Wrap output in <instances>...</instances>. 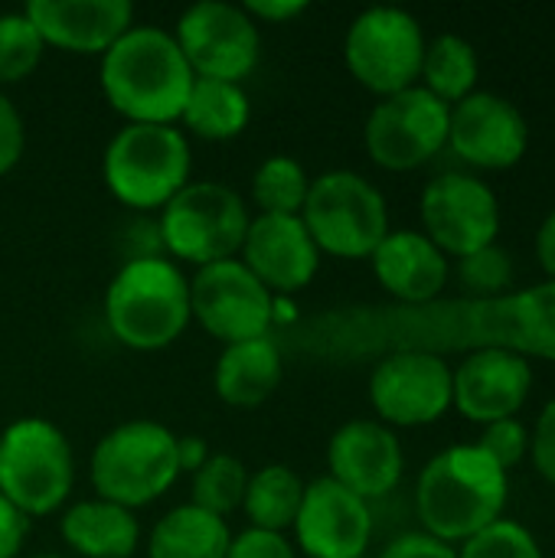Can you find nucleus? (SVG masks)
<instances>
[{
  "mask_svg": "<svg viewBox=\"0 0 555 558\" xmlns=\"http://www.w3.org/2000/svg\"><path fill=\"white\" fill-rule=\"evenodd\" d=\"M327 343L340 356L366 360L402 350L468 356L500 350L555 363V281L497 298H438L425 307H376L340 314L327 324Z\"/></svg>",
  "mask_w": 555,
  "mask_h": 558,
  "instance_id": "1",
  "label": "nucleus"
},
{
  "mask_svg": "<svg viewBox=\"0 0 555 558\" xmlns=\"http://www.w3.org/2000/svg\"><path fill=\"white\" fill-rule=\"evenodd\" d=\"M98 82L108 105L128 124H177L196 75L173 33L134 23L101 56Z\"/></svg>",
  "mask_w": 555,
  "mask_h": 558,
  "instance_id": "2",
  "label": "nucleus"
},
{
  "mask_svg": "<svg viewBox=\"0 0 555 558\" xmlns=\"http://www.w3.org/2000/svg\"><path fill=\"white\" fill-rule=\"evenodd\" d=\"M507 500L510 474L500 471L478 445H451L438 451L415 481L422 533L455 549L504 520Z\"/></svg>",
  "mask_w": 555,
  "mask_h": 558,
  "instance_id": "3",
  "label": "nucleus"
},
{
  "mask_svg": "<svg viewBox=\"0 0 555 558\" xmlns=\"http://www.w3.org/2000/svg\"><path fill=\"white\" fill-rule=\"evenodd\" d=\"M105 324L134 353L167 350L193 324L190 278L167 255H131L105 291Z\"/></svg>",
  "mask_w": 555,
  "mask_h": 558,
  "instance_id": "4",
  "label": "nucleus"
},
{
  "mask_svg": "<svg viewBox=\"0 0 555 558\" xmlns=\"http://www.w3.org/2000/svg\"><path fill=\"white\" fill-rule=\"evenodd\" d=\"M180 438L150 418L114 425L88 458V481L98 500L141 510L160 500L180 477Z\"/></svg>",
  "mask_w": 555,
  "mask_h": 558,
  "instance_id": "5",
  "label": "nucleus"
},
{
  "mask_svg": "<svg viewBox=\"0 0 555 558\" xmlns=\"http://www.w3.org/2000/svg\"><path fill=\"white\" fill-rule=\"evenodd\" d=\"M193 173V150L177 124H124L105 147L101 180L128 209H164Z\"/></svg>",
  "mask_w": 555,
  "mask_h": 558,
  "instance_id": "6",
  "label": "nucleus"
},
{
  "mask_svg": "<svg viewBox=\"0 0 555 558\" xmlns=\"http://www.w3.org/2000/svg\"><path fill=\"white\" fill-rule=\"evenodd\" d=\"M75 487V454L62 428L26 415L0 432V497L26 520L62 510Z\"/></svg>",
  "mask_w": 555,
  "mask_h": 558,
  "instance_id": "7",
  "label": "nucleus"
},
{
  "mask_svg": "<svg viewBox=\"0 0 555 558\" xmlns=\"http://www.w3.org/2000/svg\"><path fill=\"white\" fill-rule=\"evenodd\" d=\"M245 199L219 180H190L157 219V239L170 262L193 268L239 258L249 232Z\"/></svg>",
  "mask_w": 555,
  "mask_h": 558,
  "instance_id": "8",
  "label": "nucleus"
},
{
  "mask_svg": "<svg viewBox=\"0 0 555 558\" xmlns=\"http://www.w3.org/2000/svg\"><path fill=\"white\" fill-rule=\"evenodd\" d=\"M301 222L321 255L363 262L389 235V203L363 173L327 170L311 180Z\"/></svg>",
  "mask_w": 555,
  "mask_h": 558,
  "instance_id": "9",
  "label": "nucleus"
},
{
  "mask_svg": "<svg viewBox=\"0 0 555 558\" xmlns=\"http://www.w3.org/2000/svg\"><path fill=\"white\" fill-rule=\"evenodd\" d=\"M425 46L429 39L415 13L402 7H370L347 26L343 62L366 92L389 98L419 85Z\"/></svg>",
  "mask_w": 555,
  "mask_h": 558,
  "instance_id": "10",
  "label": "nucleus"
},
{
  "mask_svg": "<svg viewBox=\"0 0 555 558\" xmlns=\"http://www.w3.org/2000/svg\"><path fill=\"white\" fill-rule=\"evenodd\" d=\"M173 39L196 78L242 85L262 59V29L239 7L226 0H203L177 16Z\"/></svg>",
  "mask_w": 555,
  "mask_h": 558,
  "instance_id": "11",
  "label": "nucleus"
},
{
  "mask_svg": "<svg viewBox=\"0 0 555 558\" xmlns=\"http://www.w3.org/2000/svg\"><path fill=\"white\" fill-rule=\"evenodd\" d=\"M451 108L422 85L379 98L363 128L366 154L389 173H409L432 163L448 147Z\"/></svg>",
  "mask_w": 555,
  "mask_h": 558,
  "instance_id": "12",
  "label": "nucleus"
},
{
  "mask_svg": "<svg viewBox=\"0 0 555 558\" xmlns=\"http://www.w3.org/2000/svg\"><path fill=\"white\" fill-rule=\"evenodd\" d=\"M419 216L422 232L455 262L497 245L504 226L500 199L491 183L464 170H448L429 180L419 196Z\"/></svg>",
  "mask_w": 555,
  "mask_h": 558,
  "instance_id": "13",
  "label": "nucleus"
},
{
  "mask_svg": "<svg viewBox=\"0 0 555 558\" xmlns=\"http://www.w3.org/2000/svg\"><path fill=\"white\" fill-rule=\"evenodd\" d=\"M366 392L376 422L393 432L425 428L451 412V366L435 353H386L376 360Z\"/></svg>",
  "mask_w": 555,
  "mask_h": 558,
  "instance_id": "14",
  "label": "nucleus"
},
{
  "mask_svg": "<svg viewBox=\"0 0 555 558\" xmlns=\"http://www.w3.org/2000/svg\"><path fill=\"white\" fill-rule=\"evenodd\" d=\"M275 294L239 262H213L190 278L193 320L222 347L268 337Z\"/></svg>",
  "mask_w": 555,
  "mask_h": 558,
  "instance_id": "15",
  "label": "nucleus"
},
{
  "mask_svg": "<svg viewBox=\"0 0 555 558\" xmlns=\"http://www.w3.org/2000/svg\"><path fill=\"white\" fill-rule=\"evenodd\" d=\"M448 147L474 170H514L530 150V121L500 92H474L451 105Z\"/></svg>",
  "mask_w": 555,
  "mask_h": 558,
  "instance_id": "16",
  "label": "nucleus"
},
{
  "mask_svg": "<svg viewBox=\"0 0 555 558\" xmlns=\"http://www.w3.org/2000/svg\"><path fill=\"white\" fill-rule=\"evenodd\" d=\"M294 549L307 558H366L373 539V510L330 477L304 484L294 520Z\"/></svg>",
  "mask_w": 555,
  "mask_h": 558,
  "instance_id": "17",
  "label": "nucleus"
},
{
  "mask_svg": "<svg viewBox=\"0 0 555 558\" xmlns=\"http://www.w3.org/2000/svg\"><path fill=\"white\" fill-rule=\"evenodd\" d=\"M536 386L533 363L500 350H481L461 356L451 366V409L474 425H494L517 418Z\"/></svg>",
  "mask_w": 555,
  "mask_h": 558,
  "instance_id": "18",
  "label": "nucleus"
},
{
  "mask_svg": "<svg viewBox=\"0 0 555 558\" xmlns=\"http://www.w3.org/2000/svg\"><path fill=\"white\" fill-rule=\"evenodd\" d=\"M327 471L330 481L370 504L399 487L406 474V451L389 425L376 418H353L334 432L327 445Z\"/></svg>",
  "mask_w": 555,
  "mask_h": 558,
  "instance_id": "19",
  "label": "nucleus"
},
{
  "mask_svg": "<svg viewBox=\"0 0 555 558\" xmlns=\"http://www.w3.org/2000/svg\"><path fill=\"white\" fill-rule=\"evenodd\" d=\"M239 262L278 298L304 291L321 271V252L301 216H255Z\"/></svg>",
  "mask_w": 555,
  "mask_h": 558,
  "instance_id": "20",
  "label": "nucleus"
},
{
  "mask_svg": "<svg viewBox=\"0 0 555 558\" xmlns=\"http://www.w3.org/2000/svg\"><path fill=\"white\" fill-rule=\"evenodd\" d=\"M23 13L39 29L46 49L56 46L79 56H105L134 26L128 0H29Z\"/></svg>",
  "mask_w": 555,
  "mask_h": 558,
  "instance_id": "21",
  "label": "nucleus"
},
{
  "mask_svg": "<svg viewBox=\"0 0 555 558\" xmlns=\"http://www.w3.org/2000/svg\"><path fill=\"white\" fill-rule=\"evenodd\" d=\"M370 265L396 307H425L445 298L451 281V258L422 229H389Z\"/></svg>",
  "mask_w": 555,
  "mask_h": 558,
  "instance_id": "22",
  "label": "nucleus"
},
{
  "mask_svg": "<svg viewBox=\"0 0 555 558\" xmlns=\"http://www.w3.org/2000/svg\"><path fill=\"white\" fill-rule=\"evenodd\" d=\"M281 376H285V363L278 343L272 337H258V340L222 347L213 369V386L226 405L255 409L275 396Z\"/></svg>",
  "mask_w": 555,
  "mask_h": 558,
  "instance_id": "23",
  "label": "nucleus"
},
{
  "mask_svg": "<svg viewBox=\"0 0 555 558\" xmlns=\"http://www.w3.org/2000/svg\"><path fill=\"white\" fill-rule=\"evenodd\" d=\"M59 536L79 558H131L141 543V526L131 510L92 497L62 513Z\"/></svg>",
  "mask_w": 555,
  "mask_h": 558,
  "instance_id": "24",
  "label": "nucleus"
},
{
  "mask_svg": "<svg viewBox=\"0 0 555 558\" xmlns=\"http://www.w3.org/2000/svg\"><path fill=\"white\" fill-rule=\"evenodd\" d=\"M229 543L232 530L226 520L183 504L154 523L147 536V558H226Z\"/></svg>",
  "mask_w": 555,
  "mask_h": 558,
  "instance_id": "25",
  "label": "nucleus"
},
{
  "mask_svg": "<svg viewBox=\"0 0 555 558\" xmlns=\"http://www.w3.org/2000/svg\"><path fill=\"white\" fill-rule=\"evenodd\" d=\"M249 118H252V101L242 85L196 78L183 105L180 124L183 134L203 141H232L249 128Z\"/></svg>",
  "mask_w": 555,
  "mask_h": 558,
  "instance_id": "26",
  "label": "nucleus"
},
{
  "mask_svg": "<svg viewBox=\"0 0 555 558\" xmlns=\"http://www.w3.org/2000/svg\"><path fill=\"white\" fill-rule=\"evenodd\" d=\"M478 78H481V56L474 43H468L458 33H442L429 39L422 75H419V85L425 92H432L438 101L451 108L478 92Z\"/></svg>",
  "mask_w": 555,
  "mask_h": 558,
  "instance_id": "27",
  "label": "nucleus"
},
{
  "mask_svg": "<svg viewBox=\"0 0 555 558\" xmlns=\"http://www.w3.org/2000/svg\"><path fill=\"white\" fill-rule=\"evenodd\" d=\"M304 500V484L288 464H265L255 474H249L242 513L252 530L265 533H288L298 520Z\"/></svg>",
  "mask_w": 555,
  "mask_h": 558,
  "instance_id": "28",
  "label": "nucleus"
},
{
  "mask_svg": "<svg viewBox=\"0 0 555 558\" xmlns=\"http://www.w3.org/2000/svg\"><path fill=\"white\" fill-rule=\"evenodd\" d=\"M307 190V170L288 154L262 160L252 173V199L258 206V216H301Z\"/></svg>",
  "mask_w": 555,
  "mask_h": 558,
  "instance_id": "29",
  "label": "nucleus"
},
{
  "mask_svg": "<svg viewBox=\"0 0 555 558\" xmlns=\"http://www.w3.org/2000/svg\"><path fill=\"white\" fill-rule=\"evenodd\" d=\"M249 487V471L232 454H209V461L193 474V507L226 520L242 510Z\"/></svg>",
  "mask_w": 555,
  "mask_h": 558,
  "instance_id": "30",
  "label": "nucleus"
},
{
  "mask_svg": "<svg viewBox=\"0 0 555 558\" xmlns=\"http://www.w3.org/2000/svg\"><path fill=\"white\" fill-rule=\"evenodd\" d=\"M43 52L46 43L23 10L0 13V85H16L29 78L43 62Z\"/></svg>",
  "mask_w": 555,
  "mask_h": 558,
  "instance_id": "31",
  "label": "nucleus"
},
{
  "mask_svg": "<svg viewBox=\"0 0 555 558\" xmlns=\"http://www.w3.org/2000/svg\"><path fill=\"white\" fill-rule=\"evenodd\" d=\"M455 278L461 284V298H497L514 291L517 265L504 245H487L474 255L455 262Z\"/></svg>",
  "mask_w": 555,
  "mask_h": 558,
  "instance_id": "32",
  "label": "nucleus"
},
{
  "mask_svg": "<svg viewBox=\"0 0 555 558\" xmlns=\"http://www.w3.org/2000/svg\"><path fill=\"white\" fill-rule=\"evenodd\" d=\"M458 558H543V549L530 526L504 517L468 543H461Z\"/></svg>",
  "mask_w": 555,
  "mask_h": 558,
  "instance_id": "33",
  "label": "nucleus"
},
{
  "mask_svg": "<svg viewBox=\"0 0 555 558\" xmlns=\"http://www.w3.org/2000/svg\"><path fill=\"white\" fill-rule=\"evenodd\" d=\"M500 471H514L517 464H523L530 458V428L520 418H504L494 425L481 428V438L474 441Z\"/></svg>",
  "mask_w": 555,
  "mask_h": 558,
  "instance_id": "34",
  "label": "nucleus"
},
{
  "mask_svg": "<svg viewBox=\"0 0 555 558\" xmlns=\"http://www.w3.org/2000/svg\"><path fill=\"white\" fill-rule=\"evenodd\" d=\"M226 558H298L294 546L281 533H265V530H242L232 533Z\"/></svg>",
  "mask_w": 555,
  "mask_h": 558,
  "instance_id": "35",
  "label": "nucleus"
},
{
  "mask_svg": "<svg viewBox=\"0 0 555 558\" xmlns=\"http://www.w3.org/2000/svg\"><path fill=\"white\" fill-rule=\"evenodd\" d=\"M530 461L533 471L555 487V396L543 405L533 432H530Z\"/></svg>",
  "mask_w": 555,
  "mask_h": 558,
  "instance_id": "36",
  "label": "nucleus"
},
{
  "mask_svg": "<svg viewBox=\"0 0 555 558\" xmlns=\"http://www.w3.org/2000/svg\"><path fill=\"white\" fill-rule=\"evenodd\" d=\"M26 150V124L16 105L0 92V177H7Z\"/></svg>",
  "mask_w": 555,
  "mask_h": 558,
  "instance_id": "37",
  "label": "nucleus"
},
{
  "mask_svg": "<svg viewBox=\"0 0 555 558\" xmlns=\"http://www.w3.org/2000/svg\"><path fill=\"white\" fill-rule=\"evenodd\" d=\"M379 558H458V549L419 530V533H402L399 539H393Z\"/></svg>",
  "mask_w": 555,
  "mask_h": 558,
  "instance_id": "38",
  "label": "nucleus"
},
{
  "mask_svg": "<svg viewBox=\"0 0 555 558\" xmlns=\"http://www.w3.org/2000/svg\"><path fill=\"white\" fill-rule=\"evenodd\" d=\"M242 10L262 26V23H272V26H281V23H291L298 20L301 13H307V3L304 0H249L242 3Z\"/></svg>",
  "mask_w": 555,
  "mask_h": 558,
  "instance_id": "39",
  "label": "nucleus"
},
{
  "mask_svg": "<svg viewBox=\"0 0 555 558\" xmlns=\"http://www.w3.org/2000/svg\"><path fill=\"white\" fill-rule=\"evenodd\" d=\"M29 533V520L20 517L3 497H0V558H16Z\"/></svg>",
  "mask_w": 555,
  "mask_h": 558,
  "instance_id": "40",
  "label": "nucleus"
},
{
  "mask_svg": "<svg viewBox=\"0 0 555 558\" xmlns=\"http://www.w3.org/2000/svg\"><path fill=\"white\" fill-rule=\"evenodd\" d=\"M533 252H536V262H540V271L546 275V281H555V206L536 229Z\"/></svg>",
  "mask_w": 555,
  "mask_h": 558,
  "instance_id": "41",
  "label": "nucleus"
},
{
  "mask_svg": "<svg viewBox=\"0 0 555 558\" xmlns=\"http://www.w3.org/2000/svg\"><path fill=\"white\" fill-rule=\"evenodd\" d=\"M177 454H180V474H196V471L209 461L213 451H209V445H206L203 438L186 435V438H180Z\"/></svg>",
  "mask_w": 555,
  "mask_h": 558,
  "instance_id": "42",
  "label": "nucleus"
},
{
  "mask_svg": "<svg viewBox=\"0 0 555 558\" xmlns=\"http://www.w3.org/2000/svg\"><path fill=\"white\" fill-rule=\"evenodd\" d=\"M298 320V307L288 304V298H278L275 294V307H272V327L275 324H294Z\"/></svg>",
  "mask_w": 555,
  "mask_h": 558,
  "instance_id": "43",
  "label": "nucleus"
},
{
  "mask_svg": "<svg viewBox=\"0 0 555 558\" xmlns=\"http://www.w3.org/2000/svg\"><path fill=\"white\" fill-rule=\"evenodd\" d=\"M33 558H65V556H33Z\"/></svg>",
  "mask_w": 555,
  "mask_h": 558,
  "instance_id": "44",
  "label": "nucleus"
}]
</instances>
